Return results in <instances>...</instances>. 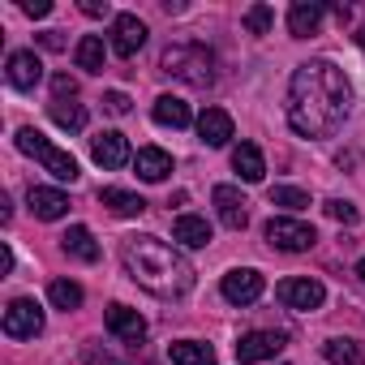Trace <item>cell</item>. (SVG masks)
<instances>
[{
	"label": "cell",
	"mask_w": 365,
	"mask_h": 365,
	"mask_svg": "<svg viewBox=\"0 0 365 365\" xmlns=\"http://www.w3.org/2000/svg\"><path fill=\"white\" fill-rule=\"evenodd\" d=\"M352 112V82L335 61H305L288 82V125L301 138H331Z\"/></svg>",
	"instance_id": "obj_1"
},
{
	"label": "cell",
	"mask_w": 365,
	"mask_h": 365,
	"mask_svg": "<svg viewBox=\"0 0 365 365\" xmlns=\"http://www.w3.org/2000/svg\"><path fill=\"white\" fill-rule=\"evenodd\" d=\"M120 262H125L129 279H133L138 288H146L150 297L172 301V297H185V292L194 288V267H190V258L180 254V250H172L168 241H159V237H125Z\"/></svg>",
	"instance_id": "obj_2"
},
{
	"label": "cell",
	"mask_w": 365,
	"mask_h": 365,
	"mask_svg": "<svg viewBox=\"0 0 365 365\" xmlns=\"http://www.w3.org/2000/svg\"><path fill=\"white\" fill-rule=\"evenodd\" d=\"M159 69L176 82L194 86V91L215 86V52L207 43H168L159 56Z\"/></svg>",
	"instance_id": "obj_3"
},
{
	"label": "cell",
	"mask_w": 365,
	"mask_h": 365,
	"mask_svg": "<svg viewBox=\"0 0 365 365\" xmlns=\"http://www.w3.org/2000/svg\"><path fill=\"white\" fill-rule=\"evenodd\" d=\"M14 142H18V150H22V155H35V159H39V163H43V168H48L56 180H69V185L78 180V159H73L69 150L52 146V142H48V138L35 129V125H22Z\"/></svg>",
	"instance_id": "obj_4"
},
{
	"label": "cell",
	"mask_w": 365,
	"mask_h": 365,
	"mask_svg": "<svg viewBox=\"0 0 365 365\" xmlns=\"http://www.w3.org/2000/svg\"><path fill=\"white\" fill-rule=\"evenodd\" d=\"M267 241H271L275 250H284V254H305V250H314L318 232H314V224H305V220H297V215H275V220L267 224Z\"/></svg>",
	"instance_id": "obj_5"
},
{
	"label": "cell",
	"mask_w": 365,
	"mask_h": 365,
	"mask_svg": "<svg viewBox=\"0 0 365 365\" xmlns=\"http://www.w3.org/2000/svg\"><path fill=\"white\" fill-rule=\"evenodd\" d=\"M0 327H5L9 339H35V335L43 331V309H39L31 297H18V301L5 309V322H0Z\"/></svg>",
	"instance_id": "obj_6"
},
{
	"label": "cell",
	"mask_w": 365,
	"mask_h": 365,
	"mask_svg": "<svg viewBox=\"0 0 365 365\" xmlns=\"http://www.w3.org/2000/svg\"><path fill=\"white\" fill-rule=\"evenodd\" d=\"M262 288H267V279H262V271H254V267H237V271H228L224 284H220V292H224L228 305H254V301L262 297Z\"/></svg>",
	"instance_id": "obj_7"
},
{
	"label": "cell",
	"mask_w": 365,
	"mask_h": 365,
	"mask_svg": "<svg viewBox=\"0 0 365 365\" xmlns=\"http://www.w3.org/2000/svg\"><path fill=\"white\" fill-rule=\"evenodd\" d=\"M146 22L138 18V14H116L112 18V52L120 56V61H129V56H138L142 52V43H146Z\"/></svg>",
	"instance_id": "obj_8"
},
{
	"label": "cell",
	"mask_w": 365,
	"mask_h": 365,
	"mask_svg": "<svg viewBox=\"0 0 365 365\" xmlns=\"http://www.w3.org/2000/svg\"><path fill=\"white\" fill-rule=\"evenodd\" d=\"M279 301L288 309H297V314H309V309H318L327 301V288L318 279H309V275H292V279L279 284Z\"/></svg>",
	"instance_id": "obj_9"
},
{
	"label": "cell",
	"mask_w": 365,
	"mask_h": 365,
	"mask_svg": "<svg viewBox=\"0 0 365 365\" xmlns=\"http://www.w3.org/2000/svg\"><path fill=\"white\" fill-rule=\"evenodd\" d=\"M284 331H245L237 339V361L241 365H254V361H271L279 348H284Z\"/></svg>",
	"instance_id": "obj_10"
},
{
	"label": "cell",
	"mask_w": 365,
	"mask_h": 365,
	"mask_svg": "<svg viewBox=\"0 0 365 365\" xmlns=\"http://www.w3.org/2000/svg\"><path fill=\"white\" fill-rule=\"evenodd\" d=\"M91 159H95L99 168H108V172L125 168V163H129V142H125V133H116V129L95 133V138H91Z\"/></svg>",
	"instance_id": "obj_11"
},
{
	"label": "cell",
	"mask_w": 365,
	"mask_h": 365,
	"mask_svg": "<svg viewBox=\"0 0 365 365\" xmlns=\"http://www.w3.org/2000/svg\"><path fill=\"white\" fill-rule=\"evenodd\" d=\"M211 202H215L220 220H224L232 232H241V228L250 224V202H245V194H241L237 185H215V190H211Z\"/></svg>",
	"instance_id": "obj_12"
},
{
	"label": "cell",
	"mask_w": 365,
	"mask_h": 365,
	"mask_svg": "<svg viewBox=\"0 0 365 365\" xmlns=\"http://www.w3.org/2000/svg\"><path fill=\"white\" fill-rule=\"evenodd\" d=\"M5 78H9L14 91H35V86L43 82V61H39L35 52H9Z\"/></svg>",
	"instance_id": "obj_13"
},
{
	"label": "cell",
	"mask_w": 365,
	"mask_h": 365,
	"mask_svg": "<svg viewBox=\"0 0 365 365\" xmlns=\"http://www.w3.org/2000/svg\"><path fill=\"white\" fill-rule=\"evenodd\" d=\"M108 331L116 335V339H125V344H142L146 339V318L138 314V309H129V305H108Z\"/></svg>",
	"instance_id": "obj_14"
},
{
	"label": "cell",
	"mask_w": 365,
	"mask_h": 365,
	"mask_svg": "<svg viewBox=\"0 0 365 365\" xmlns=\"http://www.w3.org/2000/svg\"><path fill=\"white\" fill-rule=\"evenodd\" d=\"M322 14H327V5H318V0H297V5L288 9V35L292 39H309L322 26Z\"/></svg>",
	"instance_id": "obj_15"
},
{
	"label": "cell",
	"mask_w": 365,
	"mask_h": 365,
	"mask_svg": "<svg viewBox=\"0 0 365 365\" xmlns=\"http://www.w3.org/2000/svg\"><path fill=\"white\" fill-rule=\"evenodd\" d=\"M26 202H31V211H35V220H65V211H69V198L61 194V190H48V185H31V194H26Z\"/></svg>",
	"instance_id": "obj_16"
},
{
	"label": "cell",
	"mask_w": 365,
	"mask_h": 365,
	"mask_svg": "<svg viewBox=\"0 0 365 365\" xmlns=\"http://www.w3.org/2000/svg\"><path fill=\"white\" fill-rule=\"evenodd\" d=\"M198 138H202L207 146H228V142H232V116H228L224 108H207V112L198 116Z\"/></svg>",
	"instance_id": "obj_17"
},
{
	"label": "cell",
	"mask_w": 365,
	"mask_h": 365,
	"mask_svg": "<svg viewBox=\"0 0 365 365\" xmlns=\"http://www.w3.org/2000/svg\"><path fill=\"white\" fill-rule=\"evenodd\" d=\"M172 241H180L185 250H202V245H211V224L202 215H176Z\"/></svg>",
	"instance_id": "obj_18"
},
{
	"label": "cell",
	"mask_w": 365,
	"mask_h": 365,
	"mask_svg": "<svg viewBox=\"0 0 365 365\" xmlns=\"http://www.w3.org/2000/svg\"><path fill=\"white\" fill-rule=\"evenodd\" d=\"M232 168H237V176L245 180V185H258V180L267 176V159H262V150L254 142H241L232 150Z\"/></svg>",
	"instance_id": "obj_19"
},
{
	"label": "cell",
	"mask_w": 365,
	"mask_h": 365,
	"mask_svg": "<svg viewBox=\"0 0 365 365\" xmlns=\"http://www.w3.org/2000/svg\"><path fill=\"white\" fill-rule=\"evenodd\" d=\"M133 168H138V176L142 180H168V172H172V155L168 150H159V146H142L138 155H133Z\"/></svg>",
	"instance_id": "obj_20"
},
{
	"label": "cell",
	"mask_w": 365,
	"mask_h": 365,
	"mask_svg": "<svg viewBox=\"0 0 365 365\" xmlns=\"http://www.w3.org/2000/svg\"><path fill=\"white\" fill-rule=\"evenodd\" d=\"M61 250L78 262H99V245H95V232L86 224H73L65 237H61Z\"/></svg>",
	"instance_id": "obj_21"
},
{
	"label": "cell",
	"mask_w": 365,
	"mask_h": 365,
	"mask_svg": "<svg viewBox=\"0 0 365 365\" xmlns=\"http://www.w3.org/2000/svg\"><path fill=\"white\" fill-rule=\"evenodd\" d=\"M150 116H155L159 125H168V129H185V125L194 120L190 103H185V99H176V95H159L155 108H150Z\"/></svg>",
	"instance_id": "obj_22"
},
{
	"label": "cell",
	"mask_w": 365,
	"mask_h": 365,
	"mask_svg": "<svg viewBox=\"0 0 365 365\" xmlns=\"http://www.w3.org/2000/svg\"><path fill=\"white\" fill-rule=\"evenodd\" d=\"M168 361L172 365H215V348L202 339H176L168 348Z\"/></svg>",
	"instance_id": "obj_23"
},
{
	"label": "cell",
	"mask_w": 365,
	"mask_h": 365,
	"mask_svg": "<svg viewBox=\"0 0 365 365\" xmlns=\"http://www.w3.org/2000/svg\"><path fill=\"white\" fill-rule=\"evenodd\" d=\"M99 202H103L112 215H120V220H133V215H142V211H146V202H142L138 194H129V190H116V185L99 190Z\"/></svg>",
	"instance_id": "obj_24"
},
{
	"label": "cell",
	"mask_w": 365,
	"mask_h": 365,
	"mask_svg": "<svg viewBox=\"0 0 365 365\" xmlns=\"http://www.w3.org/2000/svg\"><path fill=\"white\" fill-rule=\"evenodd\" d=\"M322 356H327L331 365H365V344H356V339H348V335H335V339L322 344Z\"/></svg>",
	"instance_id": "obj_25"
},
{
	"label": "cell",
	"mask_w": 365,
	"mask_h": 365,
	"mask_svg": "<svg viewBox=\"0 0 365 365\" xmlns=\"http://www.w3.org/2000/svg\"><path fill=\"white\" fill-rule=\"evenodd\" d=\"M73 61H78V69H86V73H103V61H108L103 39H99V35H82L78 48H73Z\"/></svg>",
	"instance_id": "obj_26"
},
{
	"label": "cell",
	"mask_w": 365,
	"mask_h": 365,
	"mask_svg": "<svg viewBox=\"0 0 365 365\" xmlns=\"http://www.w3.org/2000/svg\"><path fill=\"white\" fill-rule=\"evenodd\" d=\"M48 301L69 314V309L82 305V284H73V279H52V284H48Z\"/></svg>",
	"instance_id": "obj_27"
},
{
	"label": "cell",
	"mask_w": 365,
	"mask_h": 365,
	"mask_svg": "<svg viewBox=\"0 0 365 365\" xmlns=\"http://www.w3.org/2000/svg\"><path fill=\"white\" fill-rule=\"evenodd\" d=\"M52 120H56L61 129H73V133H78V129H86V108H82V103L56 99V103H52Z\"/></svg>",
	"instance_id": "obj_28"
},
{
	"label": "cell",
	"mask_w": 365,
	"mask_h": 365,
	"mask_svg": "<svg viewBox=\"0 0 365 365\" xmlns=\"http://www.w3.org/2000/svg\"><path fill=\"white\" fill-rule=\"evenodd\" d=\"M241 22H245V31H250V35H271V26H275V9L258 0V5H250V9H245V18H241Z\"/></svg>",
	"instance_id": "obj_29"
},
{
	"label": "cell",
	"mask_w": 365,
	"mask_h": 365,
	"mask_svg": "<svg viewBox=\"0 0 365 365\" xmlns=\"http://www.w3.org/2000/svg\"><path fill=\"white\" fill-rule=\"evenodd\" d=\"M267 198H271V207H284V211H305L309 207V194L297 190V185H275Z\"/></svg>",
	"instance_id": "obj_30"
},
{
	"label": "cell",
	"mask_w": 365,
	"mask_h": 365,
	"mask_svg": "<svg viewBox=\"0 0 365 365\" xmlns=\"http://www.w3.org/2000/svg\"><path fill=\"white\" fill-rule=\"evenodd\" d=\"M322 211H327L331 220H339V224H356V207H352V202H344V198H331Z\"/></svg>",
	"instance_id": "obj_31"
},
{
	"label": "cell",
	"mask_w": 365,
	"mask_h": 365,
	"mask_svg": "<svg viewBox=\"0 0 365 365\" xmlns=\"http://www.w3.org/2000/svg\"><path fill=\"white\" fill-rule=\"evenodd\" d=\"M103 108H108L112 116H125V112H129V95H125V91H108V95H103Z\"/></svg>",
	"instance_id": "obj_32"
},
{
	"label": "cell",
	"mask_w": 365,
	"mask_h": 365,
	"mask_svg": "<svg viewBox=\"0 0 365 365\" xmlns=\"http://www.w3.org/2000/svg\"><path fill=\"white\" fill-rule=\"evenodd\" d=\"M52 91H56V99H65V95L73 99V95H78V82H73L69 73H56V78H52Z\"/></svg>",
	"instance_id": "obj_33"
},
{
	"label": "cell",
	"mask_w": 365,
	"mask_h": 365,
	"mask_svg": "<svg viewBox=\"0 0 365 365\" xmlns=\"http://www.w3.org/2000/svg\"><path fill=\"white\" fill-rule=\"evenodd\" d=\"M22 14L26 18H48L52 14V0H22Z\"/></svg>",
	"instance_id": "obj_34"
},
{
	"label": "cell",
	"mask_w": 365,
	"mask_h": 365,
	"mask_svg": "<svg viewBox=\"0 0 365 365\" xmlns=\"http://www.w3.org/2000/svg\"><path fill=\"white\" fill-rule=\"evenodd\" d=\"M82 14L86 18H108L112 9H108V0H82Z\"/></svg>",
	"instance_id": "obj_35"
},
{
	"label": "cell",
	"mask_w": 365,
	"mask_h": 365,
	"mask_svg": "<svg viewBox=\"0 0 365 365\" xmlns=\"http://www.w3.org/2000/svg\"><path fill=\"white\" fill-rule=\"evenodd\" d=\"M86 361H91V365H120L116 356H108V352H99V348H86Z\"/></svg>",
	"instance_id": "obj_36"
},
{
	"label": "cell",
	"mask_w": 365,
	"mask_h": 365,
	"mask_svg": "<svg viewBox=\"0 0 365 365\" xmlns=\"http://www.w3.org/2000/svg\"><path fill=\"white\" fill-rule=\"evenodd\" d=\"M39 43H43V48H65V39H61V31H48V35H39Z\"/></svg>",
	"instance_id": "obj_37"
},
{
	"label": "cell",
	"mask_w": 365,
	"mask_h": 365,
	"mask_svg": "<svg viewBox=\"0 0 365 365\" xmlns=\"http://www.w3.org/2000/svg\"><path fill=\"white\" fill-rule=\"evenodd\" d=\"M0 271H5V275L14 271V250H9V245H5V250H0Z\"/></svg>",
	"instance_id": "obj_38"
},
{
	"label": "cell",
	"mask_w": 365,
	"mask_h": 365,
	"mask_svg": "<svg viewBox=\"0 0 365 365\" xmlns=\"http://www.w3.org/2000/svg\"><path fill=\"white\" fill-rule=\"evenodd\" d=\"M356 275H361V284H365V258H361V262H356Z\"/></svg>",
	"instance_id": "obj_39"
},
{
	"label": "cell",
	"mask_w": 365,
	"mask_h": 365,
	"mask_svg": "<svg viewBox=\"0 0 365 365\" xmlns=\"http://www.w3.org/2000/svg\"><path fill=\"white\" fill-rule=\"evenodd\" d=\"M361 48H365V35H361Z\"/></svg>",
	"instance_id": "obj_40"
}]
</instances>
